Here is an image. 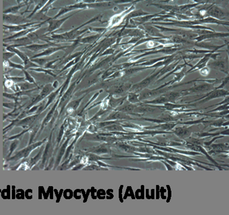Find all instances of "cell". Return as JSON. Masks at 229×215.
Masks as SVG:
<instances>
[{"label": "cell", "mask_w": 229, "mask_h": 215, "mask_svg": "<svg viewBox=\"0 0 229 215\" xmlns=\"http://www.w3.org/2000/svg\"><path fill=\"white\" fill-rule=\"evenodd\" d=\"M164 95L167 98L169 102L174 103L176 99H178L181 96V94L179 92L172 91V92H168L167 93L164 94Z\"/></svg>", "instance_id": "cell-26"}, {"label": "cell", "mask_w": 229, "mask_h": 215, "mask_svg": "<svg viewBox=\"0 0 229 215\" xmlns=\"http://www.w3.org/2000/svg\"><path fill=\"white\" fill-rule=\"evenodd\" d=\"M11 80L12 81H16V82H22V81H25V78L23 77H12L11 78Z\"/></svg>", "instance_id": "cell-47"}, {"label": "cell", "mask_w": 229, "mask_h": 215, "mask_svg": "<svg viewBox=\"0 0 229 215\" xmlns=\"http://www.w3.org/2000/svg\"><path fill=\"white\" fill-rule=\"evenodd\" d=\"M124 98H112V99H111V100H110V104L111 105L112 107H115L121 104L124 102Z\"/></svg>", "instance_id": "cell-40"}, {"label": "cell", "mask_w": 229, "mask_h": 215, "mask_svg": "<svg viewBox=\"0 0 229 215\" xmlns=\"http://www.w3.org/2000/svg\"><path fill=\"white\" fill-rule=\"evenodd\" d=\"M186 67L187 66H185L181 70L176 71V72H174V73H173L172 75H174V78L173 80L169 82V85H173L174 83L180 82L185 77H186L187 75L186 74V71H187Z\"/></svg>", "instance_id": "cell-21"}, {"label": "cell", "mask_w": 229, "mask_h": 215, "mask_svg": "<svg viewBox=\"0 0 229 215\" xmlns=\"http://www.w3.org/2000/svg\"><path fill=\"white\" fill-rule=\"evenodd\" d=\"M130 117L123 112H116L115 113L111 115L109 119H116V120H123V119H129Z\"/></svg>", "instance_id": "cell-33"}, {"label": "cell", "mask_w": 229, "mask_h": 215, "mask_svg": "<svg viewBox=\"0 0 229 215\" xmlns=\"http://www.w3.org/2000/svg\"><path fill=\"white\" fill-rule=\"evenodd\" d=\"M60 59H57L54 60H52V61H49L48 63H47L44 66L43 68L44 69H50V70H52V69H54L56 68V65H54V64L56 63Z\"/></svg>", "instance_id": "cell-38"}, {"label": "cell", "mask_w": 229, "mask_h": 215, "mask_svg": "<svg viewBox=\"0 0 229 215\" xmlns=\"http://www.w3.org/2000/svg\"><path fill=\"white\" fill-rule=\"evenodd\" d=\"M55 1H48L47 3L45 5V6H44L42 8V9L40 11H39L40 13H44V14H47V12L49 10H54L57 9V8L56 7H53L52 6L53 2H54Z\"/></svg>", "instance_id": "cell-30"}, {"label": "cell", "mask_w": 229, "mask_h": 215, "mask_svg": "<svg viewBox=\"0 0 229 215\" xmlns=\"http://www.w3.org/2000/svg\"><path fill=\"white\" fill-rule=\"evenodd\" d=\"M69 46H52V47L48 48V49L44 50L42 52L39 53L37 55H33L31 59H35V58H39V57L49 56V55H53V53L57 52L58 51H59V50L68 49V48H69Z\"/></svg>", "instance_id": "cell-18"}, {"label": "cell", "mask_w": 229, "mask_h": 215, "mask_svg": "<svg viewBox=\"0 0 229 215\" xmlns=\"http://www.w3.org/2000/svg\"><path fill=\"white\" fill-rule=\"evenodd\" d=\"M169 55H166L164 57H161L159 58H156V59H151V60H147L146 61L143 62L139 64H136L134 66H140V67H146V66H150L153 64H156L158 62L167 59Z\"/></svg>", "instance_id": "cell-23"}, {"label": "cell", "mask_w": 229, "mask_h": 215, "mask_svg": "<svg viewBox=\"0 0 229 215\" xmlns=\"http://www.w3.org/2000/svg\"><path fill=\"white\" fill-rule=\"evenodd\" d=\"M217 79H207L203 82V83L198 84H195L191 88L187 91H183L185 93H196V92H205L213 89V84Z\"/></svg>", "instance_id": "cell-8"}, {"label": "cell", "mask_w": 229, "mask_h": 215, "mask_svg": "<svg viewBox=\"0 0 229 215\" xmlns=\"http://www.w3.org/2000/svg\"><path fill=\"white\" fill-rule=\"evenodd\" d=\"M229 33L228 32H214L209 34H205L202 35H199L198 37H196L194 41L195 43H199L201 41H203L206 40H209L211 39L215 38H223V37H228Z\"/></svg>", "instance_id": "cell-14"}, {"label": "cell", "mask_w": 229, "mask_h": 215, "mask_svg": "<svg viewBox=\"0 0 229 215\" xmlns=\"http://www.w3.org/2000/svg\"><path fill=\"white\" fill-rule=\"evenodd\" d=\"M29 70H30L38 72V73H43L44 74L49 75L50 76H52L53 77H56L57 76L56 74H54L52 70L46 69H44L43 68L38 67V68H30V69H29Z\"/></svg>", "instance_id": "cell-27"}, {"label": "cell", "mask_w": 229, "mask_h": 215, "mask_svg": "<svg viewBox=\"0 0 229 215\" xmlns=\"http://www.w3.org/2000/svg\"><path fill=\"white\" fill-rule=\"evenodd\" d=\"M23 72L25 74V80L28 81V82L31 83H34V84H36L35 82V80L34 78L33 77L31 76L30 74L28 73V71H27L26 70H23Z\"/></svg>", "instance_id": "cell-41"}, {"label": "cell", "mask_w": 229, "mask_h": 215, "mask_svg": "<svg viewBox=\"0 0 229 215\" xmlns=\"http://www.w3.org/2000/svg\"><path fill=\"white\" fill-rule=\"evenodd\" d=\"M7 50L10 51V52L14 53L16 55H18L20 59L22 60L23 61V66L25 68V70L29 69L30 68H38L39 67L37 64L34 63L33 62L31 61L30 59L28 58V56L25 54L24 53L22 52V51H21L19 49L15 48V47H12L10 46H8L7 48Z\"/></svg>", "instance_id": "cell-10"}, {"label": "cell", "mask_w": 229, "mask_h": 215, "mask_svg": "<svg viewBox=\"0 0 229 215\" xmlns=\"http://www.w3.org/2000/svg\"><path fill=\"white\" fill-rule=\"evenodd\" d=\"M136 107L133 105V104H129L125 105L124 107L122 108L119 111H121L123 113H129V112H133V110L135 109Z\"/></svg>", "instance_id": "cell-35"}, {"label": "cell", "mask_w": 229, "mask_h": 215, "mask_svg": "<svg viewBox=\"0 0 229 215\" xmlns=\"http://www.w3.org/2000/svg\"><path fill=\"white\" fill-rule=\"evenodd\" d=\"M100 34H97L95 35H92V36H90L86 37H82L83 36H82L81 37H79L77 39V41L79 44H92V43L95 42V41L98 40L100 37Z\"/></svg>", "instance_id": "cell-24"}, {"label": "cell", "mask_w": 229, "mask_h": 215, "mask_svg": "<svg viewBox=\"0 0 229 215\" xmlns=\"http://www.w3.org/2000/svg\"><path fill=\"white\" fill-rule=\"evenodd\" d=\"M115 49L113 48H109L107 49H106L100 55L99 57H102V56H105V55H113L115 53Z\"/></svg>", "instance_id": "cell-42"}, {"label": "cell", "mask_w": 229, "mask_h": 215, "mask_svg": "<svg viewBox=\"0 0 229 215\" xmlns=\"http://www.w3.org/2000/svg\"><path fill=\"white\" fill-rule=\"evenodd\" d=\"M102 14H99L96 17H94L93 18L90 19V21L86 22V23H83L82 25L79 26V27L75 28L74 29L72 30L71 31L68 32H66L63 34H55L53 33L52 34V36L50 39H52L51 41L53 40H62V41H72L73 40H76L79 37H81L82 35L83 36L84 34H86L87 32H90L88 28H87L81 31L80 29L84 26H86L89 25L91 23H93L95 22H101L102 21Z\"/></svg>", "instance_id": "cell-1"}, {"label": "cell", "mask_w": 229, "mask_h": 215, "mask_svg": "<svg viewBox=\"0 0 229 215\" xmlns=\"http://www.w3.org/2000/svg\"><path fill=\"white\" fill-rule=\"evenodd\" d=\"M195 46H198L200 48H203V49L208 50H210V51H213L216 52H222L223 51L220 50V49H221L222 48H223V46H226V43L223 45H216L214 44L211 43V42H207V41H201L199 43H195L194 44Z\"/></svg>", "instance_id": "cell-15"}, {"label": "cell", "mask_w": 229, "mask_h": 215, "mask_svg": "<svg viewBox=\"0 0 229 215\" xmlns=\"http://www.w3.org/2000/svg\"><path fill=\"white\" fill-rule=\"evenodd\" d=\"M75 14H71V15L68 16V17H66L63 18L59 19H52L50 18V17L47 20V23H48L49 25H48V27L47 28L46 35L53 34L54 31L59 29L65 22L70 18V17L74 16Z\"/></svg>", "instance_id": "cell-11"}, {"label": "cell", "mask_w": 229, "mask_h": 215, "mask_svg": "<svg viewBox=\"0 0 229 215\" xmlns=\"http://www.w3.org/2000/svg\"><path fill=\"white\" fill-rule=\"evenodd\" d=\"M40 22H30L26 24L20 25H10V26H6L3 25L4 27H6L9 29L10 32H19L20 31H23L26 29H28L29 28L32 27L36 25L40 24L41 23Z\"/></svg>", "instance_id": "cell-17"}, {"label": "cell", "mask_w": 229, "mask_h": 215, "mask_svg": "<svg viewBox=\"0 0 229 215\" xmlns=\"http://www.w3.org/2000/svg\"><path fill=\"white\" fill-rule=\"evenodd\" d=\"M4 62H5L6 63H7V64L9 66V67H10V68H14V69L21 70H23L25 69L24 66L22 65V64H18L14 63L10 61V60H7V61H4Z\"/></svg>", "instance_id": "cell-37"}, {"label": "cell", "mask_w": 229, "mask_h": 215, "mask_svg": "<svg viewBox=\"0 0 229 215\" xmlns=\"http://www.w3.org/2000/svg\"><path fill=\"white\" fill-rule=\"evenodd\" d=\"M139 95H137L135 92H130L127 96L128 101L130 102L131 104H135L140 102L139 98Z\"/></svg>", "instance_id": "cell-31"}, {"label": "cell", "mask_w": 229, "mask_h": 215, "mask_svg": "<svg viewBox=\"0 0 229 215\" xmlns=\"http://www.w3.org/2000/svg\"><path fill=\"white\" fill-rule=\"evenodd\" d=\"M61 46L60 45H59L58 44L52 43L51 41L47 42L45 44H32L31 45H29L28 46H25L24 47L26 49H29L32 52H38L40 50H45L48 49V48L52 47V46Z\"/></svg>", "instance_id": "cell-19"}, {"label": "cell", "mask_w": 229, "mask_h": 215, "mask_svg": "<svg viewBox=\"0 0 229 215\" xmlns=\"http://www.w3.org/2000/svg\"><path fill=\"white\" fill-rule=\"evenodd\" d=\"M228 95V92L224 89H215L213 91L209 93L208 95L206 96V98L204 100H202L201 102H207L211 100L212 99L220 97L225 96Z\"/></svg>", "instance_id": "cell-20"}, {"label": "cell", "mask_w": 229, "mask_h": 215, "mask_svg": "<svg viewBox=\"0 0 229 215\" xmlns=\"http://www.w3.org/2000/svg\"><path fill=\"white\" fill-rule=\"evenodd\" d=\"M159 73L160 70L157 71L155 73L152 72L150 75H149L148 77H146L145 79H144L141 82L132 85L130 89H131V91H133V92L136 93L141 90L145 89L147 87H148L153 81L155 80V79H156Z\"/></svg>", "instance_id": "cell-7"}, {"label": "cell", "mask_w": 229, "mask_h": 215, "mask_svg": "<svg viewBox=\"0 0 229 215\" xmlns=\"http://www.w3.org/2000/svg\"><path fill=\"white\" fill-rule=\"evenodd\" d=\"M199 72H200V75H201L202 76L206 77V76H208L210 73V68H208L207 66L204 68H203L201 69H200Z\"/></svg>", "instance_id": "cell-44"}, {"label": "cell", "mask_w": 229, "mask_h": 215, "mask_svg": "<svg viewBox=\"0 0 229 215\" xmlns=\"http://www.w3.org/2000/svg\"><path fill=\"white\" fill-rule=\"evenodd\" d=\"M207 17H211L219 21H223L226 18V12L223 8L216 3L212 4L207 8Z\"/></svg>", "instance_id": "cell-6"}, {"label": "cell", "mask_w": 229, "mask_h": 215, "mask_svg": "<svg viewBox=\"0 0 229 215\" xmlns=\"http://www.w3.org/2000/svg\"><path fill=\"white\" fill-rule=\"evenodd\" d=\"M16 55V54L15 53H14L12 52H8V53H5L4 54H3V57H4V59H5V61H7V60H9V59H10V58H12V57H13L14 55Z\"/></svg>", "instance_id": "cell-45"}, {"label": "cell", "mask_w": 229, "mask_h": 215, "mask_svg": "<svg viewBox=\"0 0 229 215\" xmlns=\"http://www.w3.org/2000/svg\"><path fill=\"white\" fill-rule=\"evenodd\" d=\"M56 95V93H52L51 95L50 96L49 98V102H48V105L50 103H51V102L53 101V99L54 98Z\"/></svg>", "instance_id": "cell-49"}, {"label": "cell", "mask_w": 229, "mask_h": 215, "mask_svg": "<svg viewBox=\"0 0 229 215\" xmlns=\"http://www.w3.org/2000/svg\"><path fill=\"white\" fill-rule=\"evenodd\" d=\"M47 2H48V1H39V3L36 5V6H35L34 10L32 11V13L27 17V19L30 18L31 17H32V16H34L35 14L38 11L39 12L40 11L44 6H45V5L47 3Z\"/></svg>", "instance_id": "cell-32"}, {"label": "cell", "mask_w": 229, "mask_h": 215, "mask_svg": "<svg viewBox=\"0 0 229 215\" xmlns=\"http://www.w3.org/2000/svg\"><path fill=\"white\" fill-rule=\"evenodd\" d=\"M228 82H229V76L227 75V77H226V78H225L222 81V83L221 84V85H220V86H218V87H217L216 89H219L220 88H223V87L225 86L227 83H228Z\"/></svg>", "instance_id": "cell-46"}, {"label": "cell", "mask_w": 229, "mask_h": 215, "mask_svg": "<svg viewBox=\"0 0 229 215\" xmlns=\"http://www.w3.org/2000/svg\"><path fill=\"white\" fill-rule=\"evenodd\" d=\"M175 132L178 135L181 136H184L186 135H188L189 130L187 128H185V127H179L176 129Z\"/></svg>", "instance_id": "cell-39"}, {"label": "cell", "mask_w": 229, "mask_h": 215, "mask_svg": "<svg viewBox=\"0 0 229 215\" xmlns=\"http://www.w3.org/2000/svg\"><path fill=\"white\" fill-rule=\"evenodd\" d=\"M3 21L12 25H20L30 23V21L24 17L13 14H4Z\"/></svg>", "instance_id": "cell-12"}, {"label": "cell", "mask_w": 229, "mask_h": 215, "mask_svg": "<svg viewBox=\"0 0 229 215\" xmlns=\"http://www.w3.org/2000/svg\"><path fill=\"white\" fill-rule=\"evenodd\" d=\"M81 57H82V55H80V56H79V57H76V58H75V59H72V60H70V62H68V63L67 64H66V65H65V67L63 68L62 70H61V72H62V71H63L65 70L68 69V68H70V67H71V66H74V65H75V64H77V62L79 61V60H81Z\"/></svg>", "instance_id": "cell-34"}, {"label": "cell", "mask_w": 229, "mask_h": 215, "mask_svg": "<svg viewBox=\"0 0 229 215\" xmlns=\"http://www.w3.org/2000/svg\"><path fill=\"white\" fill-rule=\"evenodd\" d=\"M88 30L90 32H97L98 34L100 35H102L104 34L105 32L108 31L107 28H100V27H88Z\"/></svg>", "instance_id": "cell-36"}, {"label": "cell", "mask_w": 229, "mask_h": 215, "mask_svg": "<svg viewBox=\"0 0 229 215\" xmlns=\"http://www.w3.org/2000/svg\"><path fill=\"white\" fill-rule=\"evenodd\" d=\"M31 61L33 62L35 64H37L39 66H42L43 68L44 66L45 65V64L48 63V62L50 61L47 58H35V59H30Z\"/></svg>", "instance_id": "cell-29"}, {"label": "cell", "mask_w": 229, "mask_h": 215, "mask_svg": "<svg viewBox=\"0 0 229 215\" xmlns=\"http://www.w3.org/2000/svg\"><path fill=\"white\" fill-rule=\"evenodd\" d=\"M142 29L145 32L146 35L149 37L153 38H159L162 39H168L169 37L165 36L161 33L157 28L154 25H151L149 22L145 23L142 26H140L138 27Z\"/></svg>", "instance_id": "cell-5"}, {"label": "cell", "mask_w": 229, "mask_h": 215, "mask_svg": "<svg viewBox=\"0 0 229 215\" xmlns=\"http://www.w3.org/2000/svg\"><path fill=\"white\" fill-rule=\"evenodd\" d=\"M153 25L156 27L158 28L161 33H163V32L170 33L173 35H176L178 36L182 37L186 40L194 41L196 37L198 36L197 34H195L193 32L192 30L184 29V28H172L166 27L162 26Z\"/></svg>", "instance_id": "cell-3"}, {"label": "cell", "mask_w": 229, "mask_h": 215, "mask_svg": "<svg viewBox=\"0 0 229 215\" xmlns=\"http://www.w3.org/2000/svg\"><path fill=\"white\" fill-rule=\"evenodd\" d=\"M88 4L85 3L84 1H79L77 3H74L73 5H70L68 6H66L65 7H62L59 8V12L56 16H54L53 17H50V18L52 19H56L61 16H63L67 12H70L71 11H73L75 10L81 9L83 10L88 9Z\"/></svg>", "instance_id": "cell-9"}, {"label": "cell", "mask_w": 229, "mask_h": 215, "mask_svg": "<svg viewBox=\"0 0 229 215\" xmlns=\"http://www.w3.org/2000/svg\"><path fill=\"white\" fill-rule=\"evenodd\" d=\"M18 5H16V6H12L10 7L9 9H6L5 11H4V14H7V13H9V14H13V15H16V14H17L19 12V10L22 8V7L25 6L26 3H25L26 1H19Z\"/></svg>", "instance_id": "cell-25"}, {"label": "cell", "mask_w": 229, "mask_h": 215, "mask_svg": "<svg viewBox=\"0 0 229 215\" xmlns=\"http://www.w3.org/2000/svg\"><path fill=\"white\" fill-rule=\"evenodd\" d=\"M182 49V46L180 45H166L164 48H161V49H156V50H153L149 51L147 52L143 53H142L140 55H137L134 57L132 59H130L128 60V61L129 62H133L137 61L138 60H139L140 59H142L143 57H144L148 55H156V54H164L167 55H173L174 53L179 51L180 50Z\"/></svg>", "instance_id": "cell-2"}, {"label": "cell", "mask_w": 229, "mask_h": 215, "mask_svg": "<svg viewBox=\"0 0 229 215\" xmlns=\"http://www.w3.org/2000/svg\"><path fill=\"white\" fill-rule=\"evenodd\" d=\"M180 60H179V61L174 62L173 63L169 64L167 66L163 67L162 69H161V70H160V73L158 74V76L156 78V79H159L162 76H164L165 75L167 74L168 73L173 70L176 66L180 64Z\"/></svg>", "instance_id": "cell-22"}, {"label": "cell", "mask_w": 229, "mask_h": 215, "mask_svg": "<svg viewBox=\"0 0 229 215\" xmlns=\"http://www.w3.org/2000/svg\"><path fill=\"white\" fill-rule=\"evenodd\" d=\"M141 39L140 38H138V37H132L130 40H129L127 42L124 43H120L119 45H128V44H132L133 45L135 44V43H137L139 40H140Z\"/></svg>", "instance_id": "cell-43"}, {"label": "cell", "mask_w": 229, "mask_h": 215, "mask_svg": "<svg viewBox=\"0 0 229 215\" xmlns=\"http://www.w3.org/2000/svg\"><path fill=\"white\" fill-rule=\"evenodd\" d=\"M212 53H208V54L204 55V56L201 58V60L196 64L194 66H191V68L189 70L186 71V74L191 73L196 71L199 70L202 68L207 66L208 62L209 61V60H211V55H212Z\"/></svg>", "instance_id": "cell-16"}, {"label": "cell", "mask_w": 229, "mask_h": 215, "mask_svg": "<svg viewBox=\"0 0 229 215\" xmlns=\"http://www.w3.org/2000/svg\"><path fill=\"white\" fill-rule=\"evenodd\" d=\"M207 66L210 69H213L215 70L220 71L221 72L224 73L228 75L229 72L227 68V61L226 59H216L213 60L212 62H208Z\"/></svg>", "instance_id": "cell-13"}, {"label": "cell", "mask_w": 229, "mask_h": 215, "mask_svg": "<svg viewBox=\"0 0 229 215\" xmlns=\"http://www.w3.org/2000/svg\"><path fill=\"white\" fill-rule=\"evenodd\" d=\"M108 129H110L111 130H121L122 128L119 126L118 125H113V126H110V127H108Z\"/></svg>", "instance_id": "cell-48"}, {"label": "cell", "mask_w": 229, "mask_h": 215, "mask_svg": "<svg viewBox=\"0 0 229 215\" xmlns=\"http://www.w3.org/2000/svg\"><path fill=\"white\" fill-rule=\"evenodd\" d=\"M138 2H139V1H135L130 7H127V9H126L122 12L113 16L109 21L108 26L106 27L108 28V30H109L110 29H113V28L115 27L117 28L118 27H119L121 24L123 23V22H124V20L126 18V17L131 12H132V11H133L135 10V5Z\"/></svg>", "instance_id": "cell-4"}, {"label": "cell", "mask_w": 229, "mask_h": 215, "mask_svg": "<svg viewBox=\"0 0 229 215\" xmlns=\"http://www.w3.org/2000/svg\"><path fill=\"white\" fill-rule=\"evenodd\" d=\"M169 103V101L167 100V98H166V96L163 95L160 96L158 98H155V100H152V101H149V102H147L146 103H150V104H165Z\"/></svg>", "instance_id": "cell-28"}]
</instances>
